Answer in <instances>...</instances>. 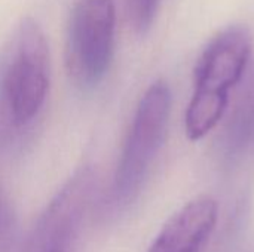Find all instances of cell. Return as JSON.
Here are the masks:
<instances>
[{
	"mask_svg": "<svg viewBox=\"0 0 254 252\" xmlns=\"http://www.w3.org/2000/svg\"><path fill=\"white\" fill-rule=\"evenodd\" d=\"M252 53V37L244 27H229L216 36L195 67V91L185 126L190 140L205 137L223 117L231 89L243 79Z\"/></svg>",
	"mask_w": 254,
	"mask_h": 252,
	"instance_id": "6da1fadb",
	"label": "cell"
},
{
	"mask_svg": "<svg viewBox=\"0 0 254 252\" xmlns=\"http://www.w3.org/2000/svg\"><path fill=\"white\" fill-rule=\"evenodd\" d=\"M49 89V48L30 18L13 30L0 61V114L13 128L33 122Z\"/></svg>",
	"mask_w": 254,
	"mask_h": 252,
	"instance_id": "7a4b0ae2",
	"label": "cell"
},
{
	"mask_svg": "<svg viewBox=\"0 0 254 252\" xmlns=\"http://www.w3.org/2000/svg\"><path fill=\"white\" fill-rule=\"evenodd\" d=\"M171 92L165 82L153 83L141 97L115 175L118 202H129L140 192L158 156L168 126Z\"/></svg>",
	"mask_w": 254,
	"mask_h": 252,
	"instance_id": "3957f363",
	"label": "cell"
},
{
	"mask_svg": "<svg viewBox=\"0 0 254 252\" xmlns=\"http://www.w3.org/2000/svg\"><path fill=\"white\" fill-rule=\"evenodd\" d=\"M116 9L113 0H79L68 19L65 67L82 89L97 86L106 76L115 48Z\"/></svg>",
	"mask_w": 254,
	"mask_h": 252,
	"instance_id": "277c9868",
	"label": "cell"
},
{
	"mask_svg": "<svg viewBox=\"0 0 254 252\" xmlns=\"http://www.w3.org/2000/svg\"><path fill=\"white\" fill-rule=\"evenodd\" d=\"M94 190L95 175L89 168L79 171L63 187L39 223L34 244L37 252L64 251L92 201Z\"/></svg>",
	"mask_w": 254,
	"mask_h": 252,
	"instance_id": "5b68a950",
	"label": "cell"
},
{
	"mask_svg": "<svg viewBox=\"0 0 254 252\" xmlns=\"http://www.w3.org/2000/svg\"><path fill=\"white\" fill-rule=\"evenodd\" d=\"M217 215L214 199L190 201L165 223L149 252H199L216 227Z\"/></svg>",
	"mask_w": 254,
	"mask_h": 252,
	"instance_id": "8992f818",
	"label": "cell"
},
{
	"mask_svg": "<svg viewBox=\"0 0 254 252\" xmlns=\"http://www.w3.org/2000/svg\"><path fill=\"white\" fill-rule=\"evenodd\" d=\"M223 151L229 159L254 151V67L226 123Z\"/></svg>",
	"mask_w": 254,
	"mask_h": 252,
	"instance_id": "52a82bcc",
	"label": "cell"
},
{
	"mask_svg": "<svg viewBox=\"0 0 254 252\" xmlns=\"http://www.w3.org/2000/svg\"><path fill=\"white\" fill-rule=\"evenodd\" d=\"M161 0H127V16L135 33L144 34L153 24Z\"/></svg>",
	"mask_w": 254,
	"mask_h": 252,
	"instance_id": "ba28073f",
	"label": "cell"
},
{
	"mask_svg": "<svg viewBox=\"0 0 254 252\" xmlns=\"http://www.w3.org/2000/svg\"><path fill=\"white\" fill-rule=\"evenodd\" d=\"M45 252H64V251H60V250H51V251H45Z\"/></svg>",
	"mask_w": 254,
	"mask_h": 252,
	"instance_id": "9c48e42d",
	"label": "cell"
}]
</instances>
